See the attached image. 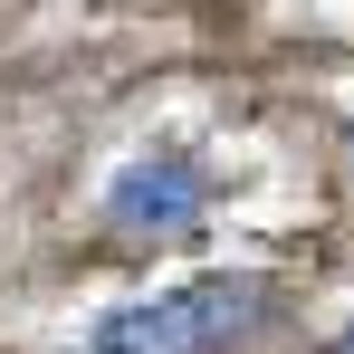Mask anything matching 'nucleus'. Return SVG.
Returning a JSON list of instances; mask_svg holds the SVG:
<instances>
[{"instance_id": "nucleus-1", "label": "nucleus", "mask_w": 354, "mask_h": 354, "mask_svg": "<svg viewBox=\"0 0 354 354\" xmlns=\"http://www.w3.org/2000/svg\"><path fill=\"white\" fill-rule=\"evenodd\" d=\"M278 297L249 268H211V278H182V288L124 297L86 326V354H239L249 335H268Z\"/></svg>"}, {"instance_id": "nucleus-2", "label": "nucleus", "mask_w": 354, "mask_h": 354, "mask_svg": "<svg viewBox=\"0 0 354 354\" xmlns=\"http://www.w3.org/2000/svg\"><path fill=\"white\" fill-rule=\"evenodd\" d=\"M201 211H211V173L192 153H134L106 182V230L115 239H182V230H201Z\"/></svg>"}, {"instance_id": "nucleus-3", "label": "nucleus", "mask_w": 354, "mask_h": 354, "mask_svg": "<svg viewBox=\"0 0 354 354\" xmlns=\"http://www.w3.org/2000/svg\"><path fill=\"white\" fill-rule=\"evenodd\" d=\"M345 163H354V134H345Z\"/></svg>"}, {"instance_id": "nucleus-4", "label": "nucleus", "mask_w": 354, "mask_h": 354, "mask_svg": "<svg viewBox=\"0 0 354 354\" xmlns=\"http://www.w3.org/2000/svg\"><path fill=\"white\" fill-rule=\"evenodd\" d=\"M345 354H354V335H345Z\"/></svg>"}]
</instances>
